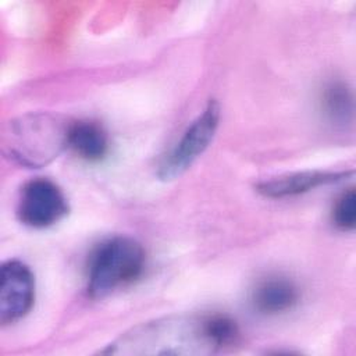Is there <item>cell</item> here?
Segmentation results:
<instances>
[{
	"instance_id": "cell-1",
	"label": "cell",
	"mask_w": 356,
	"mask_h": 356,
	"mask_svg": "<svg viewBox=\"0 0 356 356\" xmlns=\"http://www.w3.org/2000/svg\"><path fill=\"white\" fill-rule=\"evenodd\" d=\"M221 350L211 314H181L156 318L120 335L102 355H211Z\"/></svg>"
},
{
	"instance_id": "cell-2",
	"label": "cell",
	"mask_w": 356,
	"mask_h": 356,
	"mask_svg": "<svg viewBox=\"0 0 356 356\" xmlns=\"http://www.w3.org/2000/svg\"><path fill=\"white\" fill-rule=\"evenodd\" d=\"M70 125V121L47 113L22 115L4 129L3 152L21 165L42 167L67 147Z\"/></svg>"
},
{
	"instance_id": "cell-3",
	"label": "cell",
	"mask_w": 356,
	"mask_h": 356,
	"mask_svg": "<svg viewBox=\"0 0 356 356\" xmlns=\"http://www.w3.org/2000/svg\"><path fill=\"white\" fill-rule=\"evenodd\" d=\"M145 266V249L135 239L113 236L100 242L90 253L86 267L88 295L102 299L131 285L143 274Z\"/></svg>"
},
{
	"instance_id": "cell-4",
	"label": "cell",
	"mask_w": 356,
	"mask_h": 356,
	"mask_svg": "<svg viewBox=\"0 0 356 356\" xmlns=\"http://www.w3.org/2000/svg\"><path fill=\"white\" fill-rule=\"evenodd\" d=\"M220 115L221 108L218 102L210 99L202 114L191 122L174 147L161 157L157 167L160 179H174L193 164L211 143L220 124Z\"/></svg>"
},
{
	"instance_id": "cell-5",
	"label": "cell",
	"mask_w": 356,
	"mask_h": 356,
	"mask_svg": "<svg viewBox=\"0 0 356 356\" xmlns=\"http://www.w3.org/2000/svg\"><path fill=\"white\" fill-rule=\"evenodd\" d=\"M68 202L60 186L49 178H33L19 192L17 216L32 228H47L68 214Z\"/></svg>"
},
{
	"instance_id": "cell-6",
	"label": "cell",
	"mask_w": 356,
	"mask_h": 356,
	"mask_svg": "<svg viewBox=\"0 0 356 356\" xmlns=\"http://www.w3.org/2000/svg\"><path fill=\"white\" fill-rule=\"evenodd\" d=\"M35 302V277L21 260H8L0 274V323L8 325L25 317Z\"/></svg>"
},
{
	"instance_id": "cell-7",
	"label": "cell",
	"mask_w": 356,
	"mask_h": 356,
	"mask_svg": "<svg viewBox=\"0 0 356 356\" xmlns=\"http://www.w3.org/2000/svg\"><path fill=\"white\" fill-rule=\"evenodd\" d=\"M300 299L295 281L285 275H267L256 282L250 293L254 310L261 314L275 316L293 309Z\"/></svg>"
},
{
	"instance_id": "cell-8",
	"label": "cell",
	"mask_w": 356,
	"mask_h": 356,
	"mask_svg": "<svg viewBox=\"0 0 356 356\" xmlns=\"http://www.w3.org/2000/svg\"><path fill=\"white\" fill-rule=\"evenodd\" d=\"M352 172L346 171H300L275 177L256 185V191L266 197H286L309 192L317 186L338 182Z\"/></svg>"
},
{
	"instance_id": "cell-9",
	"label": "cell",
	"mask_w": 356,
	"mask_h": 356,
	"mask_svg": "<svg viewBox=\"0 0 356 356\" xmlns=\"http://www.w3.org/2000/svg\"><path fill=\"white\" fill-rule=\"evenodd\" d=\"M67 147L86 161H99L108 152V136L104 128L96 121H71Z\"/></svg>"
},
{
	"instance_id": "cell-10",
	"label": "cell",
	"mask_w": 356,
	"mask_h": 356,
	"mask_svg": "<svg viewBox=\"0 0 356 356\" xmlns=\"http://www.w3.org/2000/svg\"><path fill=\"white\" fill-rule=\"evenodd\" d=\"M321 110L332 122L346 124L353 117V93L346 82L341 79L330 81L320 95Z\"/></svg>"
},
{
	"instance_id": "cell-11",
	"label": "cell",
	"mask_w": 356,
	"mask_h": 356,
	"mask_svg": "<svg viewBox=\"0 0 356 356\" xmlns=\"http://www.w3.org/2000/svg\"><path fill=\"white\" fill-rule=\"evenodd\" d=\"M334 225L342 231H352L356 225V193L353 188L343 191L331 211Z\"/></svg>"
}]
</instances>
